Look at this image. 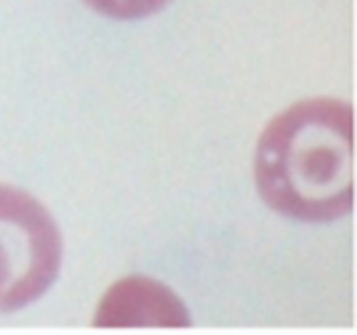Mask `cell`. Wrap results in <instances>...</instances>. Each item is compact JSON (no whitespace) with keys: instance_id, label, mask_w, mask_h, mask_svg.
I'll return each mask as SVG.
<instances>
[{"instance_id":"277c9868","label":"cell","mask_w":357,"mask_h":335,"mask_svg":"<svg viewBox=\"0 0 357 335\" xmlns=\"http://www.w3.org/2000/svg\"><path fill=\"white\" fill-rule=\"evenodd\" d=\"M100 14L114 20H139L152 16L171 0H84Z\"/></svg>"},{"instance_id":"3957f363","label":"cell","mask_w":357,"mask_h":335,"mask_svg":"<svg viewBox=\"0 0 357 335\" xmlns=\"http://www.w3.org/2000/svg\"><path fill=\"white\" fill-rule=\"evenodd\" d=\"M190 313L180 297L160 281L131 276L112 285L98 306L94 325L121 327H190Z\"/></svg>"},{"instance_id":"6da1fadb","label":"cell","mask_w":357,"mask_h":335,"mask_svg":"<svg viewBox=\"0 0 357 335\" xmlns=\"http://www.w3.org/2000/svg\"><path fill=\"white\" fill-rule=\"evenodd\" d=\"M255 180L261 199L288 218H344L354 206L352 105L310 98L272 119L257 147Z\"/></svg>"},{"instance_id":"7a4b0ae2","label":"cell","mask_w":357,"mask_h":335,"mask_svg":"<svg viewBox=\"0 0 357 335\" xmlns=\"http://www.w3.org/2000/svg\"><path fill=\"white\" fill-rule=\"evenodd\" d=\"M61 260V234L45 206L21 188L0 185V313L40 299Z\"/></svg>"}]
</instances>
